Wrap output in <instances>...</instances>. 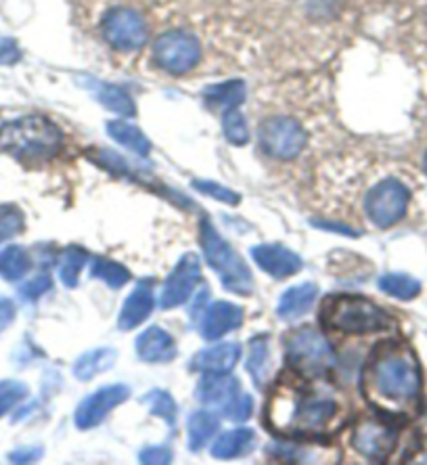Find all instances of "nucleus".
Instances as JSON below:
<instances>
[{"mask_svg": "<svg viewBox=\"0 0 427 465\" xmlns=\"http://www.w3.org/2000/svg\"><path fill=\"white\" fill-rule=\"evenodd\" d=\"M346 421V405L327 384L279 381L268 396L266 423L285 439L314 440L337 432Z\"/></svg>", "mask_w": 427, "mask_h": 465, "instance_id": "nucleus-1", "label": "nucleus"}, {"mask_svg": "<svg viewBox=\"0 0 427 465\" xmlns=\"http://www.w3.org/2000/svg\"><path fill=\"white\" fill-rule=\"evenodd\" d=\"M362 394L388 415H411L422 401V371L415 354L401 341H388L371 354L362 371Z\"/></svg>", "mask_w": 427, "mask_h": 465, "instance_id": "nucleus-2", "label": "nucleus"}, {"mask_svg": "<svg viewBox=\"0 0 427 465\" xmlns=\"http://www.w3.org/2000/svg\"><path fill=\"white\" fill-rule=\"evenodd\" d=\"M64 145V133L38 115H27L0 126V149L19 160H48Z\"/></svg>", "mask_w": 427, "mask_h": 465, "instance_id": "nucleus-3", "label": "nucleus"}, {"mask_svg": "<svg viewBox=\"0 0 427 465\" xmlns=\"http://www.w3.org/2000/svg\"><path fill=\"white\" fill-rule=\"evenodd\" d=\"M321 319L329 330L343 336H364V333L388 330L392 325L388 312L361 296L327 298Z\"/></svg>", "mask_w": 427, "mask_h": 465, "instance_id": "nucleus-4", "label": "nucleus"}, {"mask_svg": "<svg viewBox=\"0 0 427 465\" xmlns=\"http://www.w3.org/2000/svg\"><path fill=\"white\" fill-rule=\"evenodd\" d=\"M199 237H202L205 260L218 272L220 282H223L226 290L237 293V296H250L253 290V279L243 258L220 237V232L208 221L202 223Z\"/></svg>", "mask_w": 427, "mask_h": 465, "instance_id": "nucleus-5", "label": "nucleus"}, {"mask_svg": "<svg viewBox=\"0 0 427 465\" xmlns=\"http://www.w3.org/2000/svg\"><path fill=\"white\" fill-rule=\"evenodd\" d=\"M287 362L295 373L316 380L333 365V351L327 338L314 327H302L287 338Z\"/></svg>", "mask_w": 427, "mask_h": 465, "instance_id": "nucleus-6", "label": "nucleus"}, {"mask_svg": "<svg viewBox=\"0 0 427 465\" xmlns=\"http://www.w3.org/2000/svg\"><path fill=\"white\" fill-rule=\"evenodd\" d=\"M101 34L115 51H139L147 43V22L133 6H114L101 19Z\"/></svg>", "mask_w": 427, "mask_h": 465, "instance_id": "nucleus-7", "label": "nucleus"}, {"mask_svg": "<svg viewBox=\"0 0 427 465\" xmlns=\"http://www.w3.org/2000/svg\"><path fill=\"white\" fill-rule=\"evenodd\" d=\"M411 193L401 181L385 179L377 183L373 189L364 197V210H367L369 221L380 229L394 227L398 221H402L409 208Z\"/></svg>", "mask_w": 427, "mask_h": 465, "instance_id": "nucleus-8", "label": "nucleus"}, {"mask_svg": "<svg viewBox=\"0 0 427 465\" xmlns=\"http://www.w3.org/2000/svg\"><path fill=\"white\" fill-rule=\"evenodd\" d=\"M202 57V46L193 34L174 30L162 34L154 45V59L160 70L172 74V76H183L191 72L199 64Z\"/></svg>", "mask_w": 427, "mask_h": 465, "instance_id": "nucleus-9", "label": "nucleus"}, {"mask_svg": "<svg viewBox=\"0 0 427 465\" xmlns=\"http://www.w3.org/2000/svg\"><path fill=\"white\" fill-rule=\"evenodd\" d=\"M260 145L274 160H293L306 145V133L298 120L277 115L262 122L258 130Z\"/></svg>", "mask_w": 427, "mask_h": 465, "instance_id": "nucleus-10", "label": "nucleus"}, {"mask_svg": "<svg viewBox=\"0 0 427 465\" xmlns=\"http://www.w3.org/2000/svg\"><path fill=\"white\" fill-rule=\"evenodd\" d=\"M398 432L394 426L380 420H361L353 428L350 444L358 455L369 461H385L396 449Z\"/></svg>", "mask_w": 427, "mask_h": 465, "instance_id": "nucleus-11", "label": "nucleus"}, {"mask_svg": "<svg viewBox=\"0 0 427 465\" xmlns=\"http://www.w3.org/2000/svg\"><path fill=\"white\" fill-rule=\"evenodd\" d=\"M128 396H130V388L122 384L99 388L91 396H86V399L78 405V409H75V415H74L75 428L78 430L96 428L109 413L114 411L115 407L122 405L124 401H128Z\"/></svg>", "mask_w": 427, "mask_h": 465, "instance_id": "nucleus-12", "label": "nucleus"}, {"mask_svg": "<svg viewBox=\"0 0 427 465\" xmlns=\"http://www.w3.org/2000/svg\"><path fill=\"white\" fill-rule=\"evenodd\" d=\"M202 277V264L195 254H184L178 260L174 271L170 272L166 285L162 290V309H176V306L184 304L189 296L195 290V285Z\"/></svg>", "mask_w": 427, "mask_h": 465, "instance_id": "nucleus-13", "label": "nucleus"}, {"mask_svg": "<svg viewBox=\"0 0 427 465\" xmlns=\"http://www.w3.org/2000/svg\"><path fill=\"white\" fill-rule=\"evenodd\" d=\"M252 258L262 271L274 279H285L295 275L302 269V258L295 252L283 248V245L262 243L252 250Z\"/></svg>", "mask_w": 427, "mask_h": 465, "instance_id": "nucleus-14", "label": "nucleus"}, {"mask_svg": "<svg viewBox=\"0 0 427 465\" xmlns=\"http://www.w3.org/2000/svg\"><path fill=\"white\" fill-rule=\"evenodd\" d=\"M241 323H243V311H241V306L220 300V302L210 304V309L205 311L199 331H202L205 340H220L229 331L237 330Z\"/></svg>", "mask_w": 427, "mask_h": 465, "instance_id": "nucleus-15", "label": "nucleus"}, {"mask_svg": "<svg viewBox=\"0 0 427 465\" xmlns=\"http://www.w3.org/2000/svg\"><path fill=\"white\" fill-rule=\"evenodd\" d=\"M136 354L144 362H170L176 357L174 338L162 327H149L136 338Z\"/></svg>", "mask_w": 427, "mask_h": 465, "instance_id": "nucleus-16", "label": "nucleus"}, {"mask_svg": "<svg viewBox=\"0 0 427 465\" xmlns=\"http://www.w3.org/2000/svg\"><path fill=\"white\" fill-rule=\"evenodd\" d=\"M241 357V346L235 341H224L197 352L193 367L202 373H231Z\"/></svg>", "mask_w": 427, "mask_h": 465, "instance_id": "nucleus-17", "label": "nucleus"}, {"mask_svg": "<svg viewBox=\"0 0 427 465\" xmlns=\"http://www.w3.org/2000/svg\"><path fill=\"white\" fill-rule=\"evenodd\" d=\"M154 290H151V283L141 282L134 287V292L126 298V302L122 306L118 327L122 331H130L134 327H139L144 319L149 317L151 311H154Z\"/></svg>", "mask_w": 427, "mask_h": 465, "instance_id": "nucleus-18", "label": "nucleus"}, {"mask_svg": "<svg viewBox=\"0 0 427 465\" xmlns=\"http://www.w3.org/2000/svg\"><path fill=\"white\" fill-rule=\"evenodd\" d=\"M239 392V381L229 373H205L199 380L195 396L204 405H218L223 409Z\"/></svg>", "mask_w": 427, "mask_h": 465, "instance_id": "nucleus-19", "label": "nucleus"}, {"mask_svg": "<svg viewBox=\"0 0 427 465\" xmlns=\"http://www.w3.org/2000/svg\"><path fill=\"white\" fill-rule=\"evenodd\" d=\"M316 293H319V290H316V285H313V283H302V285L289 287V290L279 300L277 314L285 321L304 317V314L313 309Z\"/></svg>", "mask_w": 427, "mask_h": 465, "instance_id": "nucleus-20", "label": "nucleus"}, {"mask_svg": "<svg viewBox=\"0 0 427 465\" xmlns=\"http://www.w3.org/2000/svg\"><path fill=\"white\" fill-rule=\"evenodd\" d=\"M256 447V434L250 428L231 430L220 436V439L212 444V457L216 460H237V457L250 453Z\"/></svg>", "mask_w": 427, "mask_h": 465, "instance_id": "nucleus-21", "label": "nucleus"}, {"mask_svg": "<svg viewBox=\"0 0 427 465\" xmlns=\"http://www.w3.org/2000/svg\"><path fill=\"white\" fill-rule=\"evenodd\" d=\"M115 361H118V352H115L114 348H96V351H88L75 361L74 365L75 380L80 381L93 380L94 375L112 369L115 365Z\"/></svg>", "mask_w": 427, "mask_h": 465, "instance_id": "nucleus-22", "label": "nucleus"}, {"mask_svg": "<svg viewBox=\"0 0 427 465\" xmlns=\"http://www.w3.org/2000/svg\"><path fill=\"white\" fill-rule=\"evenodd\" d=\"M204 99L210 107L220 109V112L235 109L245 101V84L241 80H229L223 84L208 86L204 91Z\"/></svg>", "mask_w": 427, "mask_h": 465, "instance_id": "nucleus-23", "label": "nucleus"}, {"mask_svg": "<svg viewBox=\"0 0 427 465\" xmlns=\"http://www.w3.org/2000/svg\"><path fill=\"white\" fill-rule=\"evenodd\" d=\"M220 421L218 417L212 411H205V409H199V411L189 417V449L193 453L202 450L205 444H208L214 434L218 432Z\"/></svg>", "mask_w": 427, "mask_h": 465, "instance_id": "nucleus-24", "label": "nucleus"}, {"mask_svg": "<svg viewBox=\"0 0 427 465\" xmlns=\"http://www.w3.org/2000/svg\"><path fill=\"white\" fill-rule=\"evenodd\" d=\"M107 133L112 139H115L120 143V145H124L126 149H130V152L136 153V155H149L151 152V143L147 136H144L139 128L128 124V122H122V120H115V122H109L107 124Z\"/></svg>", "mask_w": 427, "mask_h": 465, "instance_id": "nucleus-25", "label": "nucleus"}, {"mask_svg": "<svg viewBox=\"0 0 427 465\" xmlns=\"http://www.w3.org/2000/svg\"><path fill=\"white\" fill-rule=\"evenodd\" d=\"M32 260L22 245H9L0 252V277L6 282H19L30 271Z\"/></svg>", "mask_w": 427, "mask_h": 465, "instance_id": "nucleus-26", "label": "nucleus"}, {"mask_svg": "<svg viewBox=\"0 0 427 465\" xmlns=\"http://www.w3.org/2000/svg\"><path fill=\"white\" fill-rule=\"evenodd\" d=\"M268 338L258 336L250 341V348H247V361H245V369L247 373L252 375L253 384L256 386H264L266 375H268Z\"/></svg>", "mask_w": 427, "mask_h": 465, "instance_id": "nucleus-27", "label": "nucleus"}, {"mask_svg": "<svg viewBox=\"0 0 427 465\" xmlns=\"http://www.w3.org/2000/svg\"><path fill=\"white\" fill-rule=\"evenodd\" d=\"M380 290H383L392 298L412 300L422 292V283L409 275H402V272H388V275L380 279Z\"/></svg>", "mask_w": 427, "mask_h": 465, "instance_id": "nucleus-28", "label": "nucleus"}, {"mask_svg": "<svg viewBox=\"0 0 427 465\" xmlns=\"http://www.w3.org/2000/svg\"><path fill=\"white\" fill-rule=\"evenodd\" d=\"M86 260L88 256L84 250L78 248V245H70V248L64 252V256H61V266H59L61 283L74 290L80 282V272L84 269Z\"/></svg>", "mask_w": 427, "mask_h": 465, "instance_id": "nucleus-29", "label": "nucleus"}, {"mask_svg": "<svg viewBox=\"0 0 427 465\" xmlns=\"http://www.w3.org/2000/svg\"><path fill=\"white\" fill-rule=\"evenodd\" d=\"M96 97H99L103 105H105L107 109H112V112H115V114H120V115H134L136 114L133 97H130V94L120 86H112V84L101 86Z\"/></svg>", "mask_w": 427, "mask_h": 465, "instance_id": "nucleus-30", "label": "nucleus"}, {"mask_svg": "<svg viewBox=\"0 0 427 465\" xmlns=\"http://www.w3.org/2000/svg\"><path fill=\"white\" fill-rule=\"evenodd\" d=\"M93 277L105 282L109 287H114V290H120V287L128 283L130 272L128 269H124L122 264L114 262V260L96 258L93 262Z\"/></svg>", "mask_w": 427, "mask_h": 465, "instance_id": "nucleus-31", "label": "nucleus"}, {"mask_svg": "<svg viewBox=\"0 0 427 465\" xmlns=\"http://www.w3.org/2000/svg\"><path fill=\"white\" fill-rule=\"evenodd\" d=\"M141 401L149 407L151 413L162 417V420L166 421L170 428H174V423H176V402L168 392H164V390H154V392L144 394Z\"/></svg>", "mask_w": 427, "mask_h": 465, "instance_id": "nucleus-32", "label": "nucleus"}, {"mask_svg": "<svg viewBox=\"0 0 427 465\" xmlns=\"http://www.w3.org/2000/svg\"><path fill=\"white\" fill-rule=\"evenodd\" d=\"M223 128L226 139H229L233 145H245V143L250 141V130H247L245 118L243 114L239 112V107L223 112Z\"/></svg>", "mask_w": 427, "mask_h": 465, "instance_id": "nucleus-33", "label": "nucleus"}, {"mask_svg": "<svg viewBox=\"0 0 427 465\" xmlns=\"http://www.w3.org/2000/svg\"><path fill=\"white\" fill-rule=\"evenodd\" d=\"M30 394V390L24 381L17 380H5L0 381V417H5L9 411H13L25 396Z\"/></svg>", "mask_w": 427, "mask_h": 465, "instance_id": "nucleus-34", "label": "nucleus"}, {"mask_svg": "<svg viewBox=\"0 0 427 465\" xmlns=\"http://www.w3.org/2000/svg\"><path fill=\"white\" fill-rule=\"evenodd\" d=\"M252 411H253V399H252L250 394H243V392H237L223 407V415L226 417V420L237 421V423L250 420Z\"/></svg>", "mask_w": 427, "mask_h": 465, "instance_id": "nucleus-35", "label": "nucleus"}, {"mask_svg": "<svg viewBox=\"0 0 427 465\" xmlns=\"http://www.w3.org/2000/svg\"><path fill=\"white\" fill-rule=\"evenodd\" d=\"M193 187H195L199 193L214 197V200L218 202H224V203H231V206H235V203L241 202L239 193H235L233 189H226L223 184L218 183H212V181H193Z\"/></svg>", "mask_w": 427, "mask_h": 465, "instance_id": "nucleus-36", "label": "nucleus"}, {"mask_svg": "<svg viewBox=\"0 0 427 465\" xmlns=\"http://www.w3.org/2000/svg\"><path fill=\"white\" fill-rule=\"evenodd\" d=\"M24 229L22 212L13 206H0V242L6 237L17 235Z\"/></svg>", "mask_w": 427, "mask_h": 465, "instance_id": "nucleus-37", "label": "nucleus"}, {"mask_svg": "<svg viewBox=\"0 0 427 465\" xmlns=\"http://www.w3.org/2000/svg\"><path fill=\"white\" fill-rule=\"evenodd\" d=\"M48 290H51V277H48V272H40V275L19 287V296L27 300V302H34V300H38Z\"/></svg>", "mask_w": 427, "mask_h": 465, "instance_id": "nucleus-38", "label": "nucleus"}, {"mask_svg": "<svg viewBox=\"0 0 427 465\" xmlns=\"http://www.w3.org/2000/svg\"><path fill=\"white\" fill-rule=\"evenodd\" d=\"M22 59V51H19L17 43L13 38L0 40V65H13Z\"/></svg>", "mask_w": 427, "mask_h": 465, "instance_id": "nucleus-39", "label": "nucleus"}, {"mask_svg": "<svg viewBox=\"0 0 427 465\" xmlns=\"http://www.w3.org/2000/svg\"><path fill=\"white\" fill-rule=\"evenodd\" d=\"M172 453L168 447H147L141 450V463H170Z\"/></svg>", "mask_w": 427, "mask_h": 465, "instance_id": "nucleus-40", "label": "nucleus"}, {"mask_svg": "<svg viewBox=\"0 0 427 465\" xmlns=\"http://www.w3.org/2000/svg\"><path fill=\"white\" fill-rule=\"evenodd\" d=\"M15 314H17L15 304H13L11 300L0 298V333H3L13 321H15Z\"/></svg>", "mask_w": 427, "mask_h": 465, "instance_id": "nucleus-41", "label": "nucleus"}, {"mask_svg": "<svg viewBox=\"0 0 427 465\" xmlns=\"http://www.w3.org/2000/svg\"><path fill=\"white\" fill-rule=\"evenodd\" d=\"M40 455H43V449H38V447L19 449V450H13V453L9 455V461H13V463H30V461L40 460Z\"/></svg>", "mask_w": 427, "mask_h": 465, "instance_id": "nucleus-42", "label": "nucleus"}, {"mask_svg": "<svg viewBox=\"0 0 427 465\" xmlns=\"http://www.w3.org/2000/svg\"><path fill=\"white\" fill-rule=\"evenodd\" d=\"M313 224H316V227H321V229H327V231H342V232H346V235H356V231H353L350 227H337V224H325V223H313Z\"/></svg>", "mask_w": 427, "mask_h": 465, "instance_id": "nucleus-43", "label": "nucleus"}, {"mask_svg": "<svg viewBox=\"0 0 427 465\" xmlns=\"http://www.w3.org/2000/svg\"><path fill=\"white\" fill-rule=\"evenodd\" d=\"M425 173H427V153H425Z\"/></svg>", "mask_w": 427, "mask_h": 465, "instance_id": "nucleus-44", "label": "nucleus"}]
</instances>
